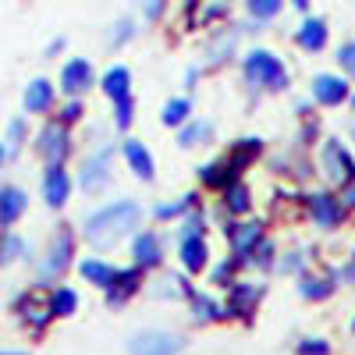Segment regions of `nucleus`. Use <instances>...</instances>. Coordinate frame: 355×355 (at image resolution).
Masks as SVG:
<instances>
[{"instance_id":"22","label":"nucleus","mask_w":355,"mask_h":355,"mask_svg":"<svg viewBox=\"0 0 355 355\" xmlns=\"http://www.w3.org/2000/svg\"><path fill=\"white\" fill-rule=\"evenodd\" d=\"M50 309H53V316H71L75 313V291L71 288H57L53 299H50Z\"/></svg>"},{"instance_id":"2","label":"nucleus","mask_w":355,"mask_h":355,"mask_svg":"<svg viewBox=\"0 0 355 355\" xmlns=\"http://www.w3.org/2000/svg\"><path fill=\"white\" fill-rule=\"evenodd\" d=\"M245 75H249V82L266 85V89H284V85H288L284 64L277 61L274 53H266V50H252V53L245 57Z\"/></svg>"},{"instance_id":"25","label":"nucleus","mask_w":355,"mask_h":355,"mask_svg":"<svg viewBox=\"0 0 355 355\" xmlns=\"http://www.w3.org/2000/svg\"><path fill=\"white\" fill-rule=\"evenodd\" d=\"M227 210H231V214H245V210H249V192H245V185H231V189H227Z\"/></svg>"},{"instance_id":"8","label":"nucleus","mask_w":355,"mask_h":355,"mask_svg":"<svg viewBox=\"0 0 355 355\" xmlns=\"http://www.w3.org/2000/svg\"><path fill=\"white\" fill-rule=\"evenodd\" d=\"M107 178H110L107 153H96L93 160H85V167H82V189L85 192H103L107 189Z\"/></svg>"},{"instance_id":"40","label":"nucleus","mask_w":355,"mask_h":355,"mask_svg":"<svg viewBox=\"0 0 355 355\" xmlns=\"http://www.w3.org/2000/svg\"><path fill=\"white\" fill-rule=\"evenodd\" d=\"M345 202H348V206H355V182H348V185H345Z\"/></svg>"},{"instance_id":"23","label":"nucleus","mask_w":355,"mask_h":355,"mask_svg":"<svg viewBox=\"0 0 355 355\" xmlns=\"http://www.w3.org/2000/svg\"><path fill=\"white\" fill-rule=\"evenodd\" d=\"M82 277H89L93 284H110V277H114V270L107 263H96V259H85L82 263Z\"/></svg>"},{"instance_id":"15","label":"nucleus","mask_w":355,"mask_h":355,"mask_svg":"<svg viewBox=\"0 0 355 355\" xmlns=\"http://www.w3.org/2000/svg\"><path fill=\"white\" fill-rule=\"evenodd\" d=\"M110 306H121V302H128V295L139 288V270H114V277H110Z\"/></svg>"},{"instance_id":"35","label":"nucleus","mask_w":355,"mask_h":355,"mask_svg":"<svg viewBox=\"0 0 355 355\" xmlns=\"http://www.w3.org/2000/svg\"><path fill=\"white\" fill-rule=\"evenodd\" d=\"M192 313H196L199 320H210V316H217V309L210 306V299H196V306H192Z\"/></svg>"},{"instance_id":"34","label":"nucleus","mask_w":355,"mask_h":355,"mask_svg":"<svg viewBox=\"0 0 355 355\" xmlns=\"http://www.w3.org/2000/svg\"><path fill=\"white\" fill-rule=\"evenodd\" d=\"M338 61H341V68H345L348 75H355V43H348V46L338 50Z\"/></svg>"},{"instance_id":"43","label":"nucleus","mask_w":355,"mask_h":355,"mask_svg":"<svg viewBox=\"0 0 355 355\" xmlns=\"http://www.w3.org/2000/svg\"><path fill=\"white\" fill-rule=\"evenodd\" d=\"M345 277H348V281H355V263L348 266V274H345Z\"/></svg>"},{"instance_id":"21","label":"nucleus","mask_w":355,"mask_h":355,"mask_svg":"<svg viewBox=\"0 0 355 355\" xmlns=\"http://www.w3.org/2000/svg\"><path fill=\"white\" fill-rule=\"evenodd\" d=\"M128 71L125 68H110L107 75H103V93L110 96V100H121V96H128Z\"/></svg>"},{"instance_id":"11","label":"nucleus","mask_w":355,"mask_h":355,"mask_svg":"<svg viewBox=\"0 0 355 355\" xmlns=\"http://www.w3.org/2000/svg\"><path fill=\"white\" fill-rule=\"evenodd\" d=\"M313 96H316L320 103L334 107V103H341V100L348 96V85H345V78H338V75H316V82H313Z\"/></svg>"},{"instance_id":"7","label":"nucleus","mask_w":355,"mask_h":355,"mask_svg":"<svg viewBox=\"0 0 355 355\" xmlns=\"http://www.w3.org/2000/svg\"><path fill=\"white\" fill-rule=\"evenodd\" d=\"M25 206H28V199H25L21 189H15V185L0 189V227H11L25 214Z\"/></svg>"},{"instance_id":"18","label":"nucleus","mask_w":355,"mask_h":355,"mask_svg":"<svg viewBox=\"0 0 355 355\" xmlns=\"http://www.w3.org/2000/svg\"><path fill=\"white\" fill-rule=\"evenodd\" d=\"M132 252H135V263L139 266H157L160 263V242H157V234L142 231L139 239H135V245H132Z\"/></svg>"},{"instance_id":"32","label":"nucleus","mask_w":355,"mask_h":355,"mask_svg":"<svg viewBox=\"0 0 355 355\" xmlns=\"http://www.w3.org/2000/svg\"><path fill=\"white\" fill-rule=\"evenodd\" d=\"M206 132H210V125H206V121H199V125H189V128H185V135H182V146L202 142V139H206Z\"/></svg>"},{"instance_id":"1","label":"nucleus","mask_w":355,"mask_h":355,"mask_svg":"<svg viewBox=\"0 0 355 355\" xmlns=\"http://www.w3.org/2000/svg\"><path fill=\"white\" fill-rule=\"evenodd\" d=\"M135 224H139V206L125 199V202H114L107 210L89 217L85 220V239L96 242V245H110L117 239H125L128 231H135Z\"/></svg>"},{"instance_id":"20","label":"nucleus","mask_w":355,"mask_h":355,"mask_svg":"<svg viewBox=\"0 0 355 355\" xmlns=\"http://www.w3.org/2000/svg\"><path fill=\"white\" fill-rule=\"evenodd\" d=\"M299 43L306 50H323V43H327V25H323L320 18H309L302 25V33H299Z\"/></svg>"},{"instance_id":"24","label":"nucleus","mask_w":355,"mask_h":355,"mask_svg":"<svg viewBox=\"0 0 355 355\" xmlns=\"http://www.w3.org/2000/svg\"><path fill=\"white\" fill-rule=\"evenodd\" d=\"M256 153H259V142H256V139L239 142V146H234V160H231V167H234V171L245 167V164H249V157H256Z\"/></svg>"},{"instance_id":"30","label":"nucleus","mask_w":355,"mask_h":355,"mask_svg":"<svg viewBox=\"0 0 355 355\" xmlns=\"http://www.w3.org/2000/svg\"><path fill=\"white\" fill-rule=\"evenodd\" d=\"M185 206H192V196H185V199H178V202H167V206H160V210H157V217H160V220H171V217H178V214H182Z\"/></svg>"},{"instance_id":"3","label":"nucleus","mask_w":355,"mask_h":355,"mask_svg":"<svg viewBox=\"0 0 355 355\" xmlns=\"http://www.w3.org/2000/svg\"><path fill=\"white\" fill-rule=\"evenodd\" d=\"M182 338L178 334H167V331H142L128 341V352L132 355H178L182 352Z\"/></svg>"},{"instance_id":"17","label":"nucleus","mask_w":355,"mask_h":355,"mask_svg":"<svg viewBox=\"0 0 355 355\" xmlns=\"http://www.w3.org/2000/svg\"><path fill=\"white\" fill-rule=\"evenodd\" d=\"M125 157H128V164H132V171L142 178V182H153V157H150V150H146L142 142H128L125 146Z\"/></svg>"},{"instance_id":"5","label":"nucleus","mask_w":355,"mask_h":355,"mask_svg":"<svg viewBox=\"0 0 355 355\" xmlns=\"http://www.w3.org/2000/svg\"><path fill=\"white\" fill-rule=\"evenodd\" d=\"M68 263H71V239H68V234H61V239H57V242L50 245L46 259L40 263V274H36V281H40V284L53 281L57 274H64V270H68Z\"/></svg>"},{"instance_id":"45","label":"nucleus","mask_w":355,"mask_h":355,"mask_svg":"<svg viewBox=\"0 0 355 355\" xmlns=\"http://www.w3.org/2000/svg\"><path fill=\"white\" fill-rule=\"evenodd\" d=\"M295 4H299V8H306V0H295Z\"/></svg>"},{"instance_id":"38","label":"nucleus","mask_w":355,"mask_h":355,"mask_svg":"<svg viewBox=\"0 0 355 355\" xmlns=\"http://www.w3.org/2000/svg\"><path fill=\"white\" fill-rule=\"evenodd\" d=\"M227 274H231V263H220V266H217V274H214V281H220V284H224V281H227Z\"/></svg>"},{"instance_id":"10","label":"nucleus","mask_w":355,"mask_h":355,"mask_svg":"<svg viewBox=\"0 0 355 355\" xmlns=\"http://www.w3.org/2000/svg\"><path fill=\"white\" fill-rule=\"evenodd\" d=\"M323 160H327V174L334 178V182H348L352 178V160H348V153H345V146L338 142V139H331L327 146H323Z\"/></svg>"},{"instance_id":"9","label":"nucleus","mask_w":355,"mask_h":355,"mask_svg":"<svg viewBox=\"0 0 355 355\" xmlns=\"http://www.w3.org/2000/svg\"><path fill=\"white\" fill-rule=\"evenodd\" d=\"M309 214L316 217L320 227H334L341 220V206L331 192H316V196H309Z\"/></svg>"},{"instance_id":"44","label":"nucleus","mask_w":355,"mask_h":355,"mask_svg":"<svg viewBox=\"0 0 355 355\" xmlns=\"http://www.w3.org/2000/svg\"><path fill=\"white\" fill-rule=\"evenodd\" d=\"M0 355H25V352H8V348H4V352H0Z\"/></svg>"},{"instance_id":"26","label":"nucleus","mask_w":355,"mask_h":355,"mask_svg":"<svg viewBox=\"0 0 355 355\" xmlns=\"http://www.w3.org/2000/svg\"><path fill=\"white\" fill-rule=\"evenodd\" d=\"M185 114H189V100H171L164 107V125H182Z\"/></svg>"},{"instance_id":"33","label":"nucleus","mask_w":355,"mask_h":355,"mask_svg":"<svg viewBox=\"0 0 355 355\" xmlns=\"http://www.w3.org/2000/svg\"><path fill=\"white\" fill-rule=\"evenodd\" d=\"M302 295H309V299H327L331 284H323V281H302Z\"/></svg>"},{"instance_id":"14","label":"nucleus","mask_w":355,"mask_h":355,"mask_svg":"<svg viewBox=\"0 0 355 355\" xmlns=\"http://www.w3.org/2000/svg\"><path fill=\"white\" fill-rule=\"evenodd\" d=\"M227 234H231V245H234V252H249L256 242H259V234H263V224L259 220H245V224H231L227 227Z\"/></svg>"},{"instance_id":"16","label":"nucleus","mask_w":355,"mask_h":355,"mask_svg":"<svg viewBox=\"0 0 355 355\" xmlns=\"http://www.w3.org/2000/svg\"><path fill=\"white\" fill-rule=\"evenodd\" d=\"M50 103H53V85H50L46 78L28 82V89H25V107L33 110V114H43V110H50Z\"/></svg>"},{"instance_id":"4","label":"nucleus","mask_w":355,"mask_h":355,"mask_svg":"<svg viewBox=\"0 0 355 355\" xmlns=\"http://www.w3.org/2000/svg\"><path fill=\"white\" fill-rule=\"evenodd\" d=\"M36 150L50 167H61L68 160V150H71V139H68L64 125H46L40 132V139H36Z\"/></svg>"},{"instance_id":"19","label":"nucleus","mask_w":355,"mask_h":355,"mask_svg":"<svg viewBox=\"0 0 355 355\" xmlns=\"http://www.w3.org/2000/svg\"><path fill=\"white\" fill-rule=\"evenodd\" d=\"M182 263L189 266V270H202L206 266V242L199 239V234H192V239L182 242Z\"/></svg>"},{"instance_id":"37","label":"nucleus","mask_w":355,"mask_h":355,"mask_svg":"<svg viewBox=\"0 0 355 355\" xmlns=\"http://www.w3.org/2000/svg\"><path fill=\"white\" fill-rule=\"evenodd\" d=\"M21 135H25V125L21 121H11V128H8V146H11V150L21 142Z\"/></svg>"},{"instance_id":"13","label":"nucleus","mask_w":355,"mask_h":355,"mask_svg":"<svg viewBox=\"0 0 355 355\" xmlns=\"http://www.w3.org/2000/svg\"><path fill=\"white\" fill-rule=\"evenodd\" d=\"M21 320L28 323V327H36V331H43L46 323H50V316H53V309H50V302H43V299H36V295H28V299H21Z\"/></svg>"},{"instance_id":"46","label":"nucleus","mask_w":355,"mask_h":355,"mask_svg":"<svg viewBox=\"0 0 355 355\" xmlns=\"http://www.w3.org/2000/svg\"><path fill=\"white\" fill-rule=\"evenodd\" d=\"M352 107H355V100H352Z\"/></svg>"},{"instance_id":"42","label":"nucleus","mask_w":355,"mask_h":355,"mask_svg":"<svg viewBox=\"0 0 355 355\" xmlns=\"http://www.w3.org/2000/svg\"><path fill=\"white\" fill-rule=\"evenodd\" d=\"M4 160H8V146H0V167H4Z\"/></svg>"},{"instance_id":"12","label":"nucleus","mask_w":355,"mask_h":355,"mask_svg":"<svg viewBox=\"0 0 355 355\" xmlns=\"http://www.w3.org/2000/svg\"><path fill=\"white\" fill-rule=\"evenodd\" d=\"M89 82H93V68H89V61H71L68 68H64V75H61V89L64 93H85L89 89Z\"/></svg>"},{"instance_id":"31","label":"nucleus","mask_w":355,"mask_h":355,"mask_svg":"<svg viewBox=\"0 0 355 355\" xmlns=\"http://www.w3.org/2000/svg\"><path fill=\"white\" fill-rule=\"evenodd\" d=\"M114 103H117V128H128L132 125V96H121Z\"/></svg>"},{"instance_id":"41","label":"nucleus","mask_w":355,"mask_h":355,"mask_svg":"<svg viewBox=\"0 0 355 355\" xmlns=\"http://www.w3.org/2000/svg\"><path fill=\"white\" fill-rule=\"evenodd\" d=\"M64 117H68V121H75V117H78V103H71V107L64 110Z\"/></svg>"},{"instance_id":"27","label":"nucleus","mask_w":355,"mask_h":355,"mask_svg":"<svg viewBox=\"0 0 355 355\" xmlns=\"http://www.w3.org/2000/svg\"><path fill=\"white\" fill-rule=\"evenodd\" d=\"M21 252H25V242H21V239H15V234L0 242V263H11V259H18Z\"/></svg>"},{"instance_id":"36","label":"nucleus","mask_w":355,"mask_h":355,"mask_svg":"<svg viewBox=\"0 0 355 355\" xmlns=\"http://www.w3.org/2000/svg\"><path fill=\"white\" fill-rule=\"evenodd\" d=\"M299 352H302V355H327L331 348H327V341H302Z\"/></svg>"},{"instance_id":"29","label":"nucleus","mask_w":355,"mask_h":355,"mask_svg":"<svg viewBox=\"0 0 355 355\" xmlns=\"http://www.w3.org/2000/svg\"><path fill=\"white\" fill-rule=\"evenodd\" d=\"M249 8L256 18H274L277 8H281V0H249Z\"/></svg>"},{"instance_id":"28","label":"nucleus","mask_w":355,"mask_h":355,"mask_svg":"<svg viewBox=\"0 0 355 355\" xmlns=\"http://www.w3.org/2000/svg\"><path fill=\"white\" fill-rule=\"evenodd\" d=\"M256 288L252 284H245V288H234V295H231V302H234V309H249L252 302H256Z\"/></svg>"},{"instance_id":"6","label":"nucleus","mask_w":355,"mask_h":355,"mask_svg":"<svg viewBox=\"0 0 355 355\" xmlns=\"http://www.w3.org/2000/svg\"><path fill=\"white\" fill-rule=\"evenodd\" d=\"M68 192H71L68 171H64V167H50L46 178H43V196H46V202L53 206V210H61V206L68 202Z\"/></svg>"},{"instance_id":"39","label":"nucleus","mask_w":355,"mask_h":355,"mask_svg":"<svg viewBox=\"0 0 355 355\" xmlns=\"http://www.w3.org/2000/svg\"><path fill=\"white\" fill-rule=\"evenodd\" d=\"M146 15L157 18V15H160V0H146Z\"/></svg>"}]
</instances>
